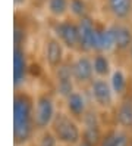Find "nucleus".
<instances>
[{
    "mask_svg": "<svg viewBox=\"0 0 132 146\" xmlns=\"http://www.w3.org/2000/svg\"><path fill=\"white\" fill-rule=\"evenodd\" d=\"M34 104L25 93L15 94L13 104V142L15 146H26L35 137Z\"/></svg>",
    "mask_w": 132,
    "mask_h": 146,
    "instance_id": "obj_1",
    "label": "nucleus"
},
{
    "mask_svg": "<svg viewBox=\"0 0 132 146\" xmlns=\"http://www.w3.org/2000/svg\"><path fill=\"white\" fill-rule=\"evenodd\" d=\"M50 130L56 136L59 145L76 146L81 142V137H82V127H79L76 119L66 112L56 114L50 125Z\"/></svg>",
    "mask_w": 132,
    "mask_h": 146,
    "instance_id": "obj_2",
    "label": "nucleus"
},
{
    "mask_svg": "<svg viewBox=\"0 0 132 146\" xmlns=\"http://www.w3.org/2000/svg\"><path fill=\"white\" fill-rule=\"evenodd\" d=\"M56 108L50 94H41L37 98L34 105V124L37 131L50 128L53 119L56 117Z\"/></svg>",
    "mask_w": 132,
    "mask_h": 146,
    "instance_id": "obj_3",
    "label": "nucleus"
},
{
    "mask_svg": "<svg viewBox=\"0 0 132 146\" xmlns=\"http://www.w3.org/2000/svg\"><path fill=\"white\" fill-rule=\"evenodd\" d=\"M91 96L97 106L103 109H109L113 106V96L114 93L112 90L110 83H107L104 78H95L91 81Z\"/></svg>",
    "mask_w": 132,
    "mask_h": 146,
    "instance_id": "obj_4",
    "label": "nucleus"
},
{
    "mask_svg": "<svg viewBox=\"0 0 132 146\" xmlns=\"http://www.w3.org/2000/svg\"><path fill=\"white\" fill-rule=\"evenodd\" d=\"M55 33L57 38L62 41V44L68 49H76L79 47V28L78 24L72 21H60L56 24Z\"/></svg>",
    "mask_w": 132,
    "mask_h": 146,
    "instance_id": "obj_5",
    "label": "nucleus"
},
{
    "mask_svg": "<svg viewBox=\"0 0 132 146\" xmlns=\"http://www.w3.org/2000/svg\"><path fill=\"white\" fill-rule=\"evenodd\" d=\"M72 66V74H74V80L76 83H91L93 81V75H94V68H93V59H90L87 55L78 56Z\"/></svg>",
    "mask_w": 132,
    "mask_h": 146,
    "instance_id": "obj_6",
    "label": "nucleus"
},
{
    "mask_svg": "<svg viewBox=\"0 0 132 146\" xmlns=\"http://www.w3.org/2000/svg\"><path fill=\"white\" fill-rule=\"evenodd\" d=\"M56 86L57 92L63 98H68L69 94L74 93V74H72V66L66 64L60 65L56 70Z\"/></svg>",
    "mask_w": 132,
    "mask_h": 146,
    "instance_id": "obj_7",
    "label": "nucleus"
},
{
    "mask_svg": "<svg viewBox=\"0 0 132 146\" xmlns=\"http://www.w3.org/2000/svg\"><path fill=\"white\" fill-rule=\"evenodd\" d=\"M116 125H119V128L126 131H132V98L126 96L123 99L119 106L116 108Z\"/></svg>",
    "mask_w": 132,
    "mask_h": 146,
    "instance_id": "obj_8",
    "label": "nucleus"
},
{
    "mask_svg": "<svg viewBox=\"0 0 132 146\" xmlns=\"http://www.w3.org/2000/svg\"><path fill=\"white\" fill-rule=\"evenodd\" d=\"M78 28H79V47L82 50H93L95 22L87 16V18L79 19Z\"/></svg>",
    "mask_w": 132,
    "mask_h": 146,
    "instance_id": "obj_9",
    "label": "nucleus"
},
{
    "mask_svg": "<svg viewBox=\"0 0 132 146\" xmlns=\"http://www.w3.org/2000/svg\"><path fill=\"white\" fill-rule=\"evenodd\" d=\"M113 28V37H114V49L125 52L129 50L132 46V28L126 24H114Z\"/></svg>",
    "mask_w": 132,
    "mask_h": 146,
    "instance_id": "obj_10",
    "label": "nucleus"
},
{
    "mask_svg": "<svg viewBox=\"0 0 132 146\" xmlns=\"http://www.w3.org/2000/svg\"><path fill=\"white\" fill-rule=\"evenodd\" d=\"M46 61L49 66L57 68L60 65H63V44L59 38L51 37L47 40L46 44Z\"/></svg>",
    "mask_w": 132,
    "mask_h": 146,
    "instance_id": "obj_11",
    "label": "nucleus"
},
{
    "mask_svg": "<svg viewBox=\"0 0 132 146\" xmlns=\"http://www.w3.org/2000/svg\"><path fill=\"white\" fill-rule=\"evenodd\" d=\"M66 109H68V114L72 118L82 119L88 111L84 96L78 92H74L72 94H69L66 98Z\"/></svg>",
    "mask_w": 132,
    "mask_h": 146,
    "instance_id": "obj_12",
    "label": "nucleus"
},
{
    "mask_svg": "<svg viewBox=\"0 0 132 146\" xmlns=\"http://www.w3.org/2000/svg\"><path fill=\"white\" fill-rule=\"evenodd\" d=\"M15 56H13V77H15V84L18 86L21 81L25 80L26 71H28V64H26L25 52L22 47H15Z\"/></svg>",
    "mask_w": 132,
    "mask_h": 146,
    "instance_id": "obj_13",
    "label": "nucleus"
},
{
    "mask_svg": "<svg viewBox=\"0 0 132 146\" xmlns=\"http://www.w3.org/2000/svg\"><path fill=\"white\" fill-rule=\"evenodd\" d=\"M107 7L116 19H128L132 15V0H107Z\"/></svg>",
    "mask_w": 132,
    "mask_h": 146,
    "instance_id": "obj_14",
    "label": "nucleus"
},
{
    "mask_svg": "<svg viewBox=\"0 0 132 146\" xmlns=\"http://www.w3.org/2000/svg\"><path fill=\"white\" fill-rule=\"evenodd\" d=\"M93 68H94V74L99 75V78H106L107 75L112 74L110 61L104 53H97L93 58Z\"/></svg>",
    "mask_w": 132,
    "mask_h": 146,
    "instance_id": "obj_15",
    "label": "nucleus"
},
{
    "mask_svg": "<svg viewBox=\"0 0 132 146\" xmlns=\"http://www.w3.org/2000/svg\"><path fill=\"white\" fill-rule=\"evenodd\" d=\"M110 86H112V90L114 94L118 96H123L126 92V87H128V78L125 72L122 70H114L112 72V78H110Z\"/></svg>",
    "mask_w": 132,
    "mask_h": 146,
    "instance_id": "obj_16",
    "label": "nucleus"
},
{
    "mask_svg": "<svg viewBox=\"0 0 132 146\" xmlns=\"http://www.w3.org/2000/svg\"><path fill=\"white\" fill-rule=\"evenodd\" d=\"M32 146H59V142L56 136L53 134V131L50 128H47V130L37 131L32 140Z\"/></svg>",
    "mask_w": 132,
    "mask_h": 146,
    "instance_id": "obj_17",
    "label": "nucleus"
},
{
    "mask_svg": "<svg viewBox=\"0 0 132 146\" xmlns=\"http://www.w3.org/2000/svg\"><path fill=\"white\" fill-rule=\"evenodd\" d=\"M47 11L55 18H62L69 11V0H47Z\"/></svg>",
    "mask_w": 132,
    "mask_h": 146,
    "instance_id": "obj_18",
    "label": "nucleus"
},
{
    "mask_svg": "<svg viewBox=\"0 0 132 146\" xmlns=\"http://www.w3.org/2000/svg\"><path fill=\"white\" fill-rule=\"evenodd\" d=\"M69 11L72 12L75 16H78L79 19L87 18V3L85 0H69Z\"/></svg>",
    "mask_w": 132,
    "mask_h": 146,
    "instance_id": "obj_19",
    "label": "nucleus"
},
{
    "mask_svg": "<svg viewBox=\"0 0 132 146\" xmlns=\"http://www.w3.org/2000/svg\"><path fill=\"white\" fill-rule=\"evenodd\" d=\"M116 130H118V127L107 128L104 131L99 146H116Z\"/></svg>",
    "mask_w": 132,
    "mask_h": 146,
    "instance_id": "obj_20",
    "label": "nucleus"
},
{
    "mask_svg": "<svg viewBox=\"0 0 132 146\" xmlns=\"http://www.w3.org/2000/svg\"><path fill=\"white\" fill-rule=\"evenodd\" d=\"M76 146H94V145H91V143H88V142H84V140H81Z\"/></svg>",
    "mask_w": 132,
    "mask_h": 146,
    "instance_id": "obj_21",
    "label": "nucleus"
},
{
    "mask_svg": "<svg viewBox=\"0 0 132 146\" xmlns=\"http://www.w3.org/2000/svg\"><path fill=\"white\" fill-rule=\"evenodd\" d=\"M25 3V0H15V5L16 6H19V5H24Z\"/></svg>",
    "mask_w": 132,
    "mask_h": 146,
    "instance_id": "obj_22",
    "label": "nucleus"
},
{
    "mask_svg": "<svg viewBox=\"0 0 132 146\" xmlns=\"http://www.w3.org/2000/svg\"><path fill=\"white\" fill-rule=\"evenodd\" d=\"M129 58H131V62H132V46H131V49H129Z\"/></svg>",
    "mask_w": 132,
    "mask_h": 146,
    "instance_id": "obj_23",
    "label": "nucleus"
},
{
    "mask_svg": "<svg viewBox=\"0 0 132 146\" xmlns=\"http://www.w3.org/2000/svg\"><path fill=\"white\" fill-rule=\"evenodd\" d=\"M129 146H132V137H131V143H129Z\"/></svg>",
    "mask_w": 132,
    "mask_h": 146,
    "instance_id": "obj_24",
    "label": "nucleus"
},
{
    "mask_svg": "<svg viewBox=\"0 0 132 146\" xmlns=\"http://www.w3.org/2000/svg\"><path fill=\"white\" fill-rule=\"evenodd\" d=\"M59 146H68V145H59Z\"/></svg>",
    "mask_w": 132,
    "mask_h": 146,
    "instance_id": "obj_25",
    "label": "nucleus"
},
{
    "mask_svg": "<svg viewBox=\"0 0 132 146\" xmlns=\"http://www.w3.org/2000/svg\"><path fill=\"white\" fill-rule=\"evenodd\" d=\"M31 146H32V145H31Z\"/></svg>",
    "mask_w": 132,
    "mask_h": 146,
    "instance_id": "obj_26",
    "label": "nucleus"
}]
</instances>
